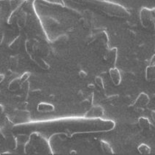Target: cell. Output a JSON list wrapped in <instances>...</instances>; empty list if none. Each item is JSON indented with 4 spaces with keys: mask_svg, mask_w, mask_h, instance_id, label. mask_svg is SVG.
Segmentation results:
<instances>
[{
    "mask_svg": "<svg viewBox=\"0 0 155 155\" xmlns=\"http://www.w3.org/2000/svg\"><path fill=\"white\" fill-rule=\"evenodd\" d=\"M154 9L143 8L140 12V19L142 25L145 28L154 27Z\"/></svg>",
    "mask_w": 155,
    "mask_h": 155,
    "instance_id": "cell-1",
    "label": "cell"
},
{
    "mask_svg": "<svg viewBox=\"0 0 155 155\" xmlns=\"http://www.w3.org/2000/svg\"><path fill=\"white\" fill-rule=\"evenodd\" d=\"M137 149L139 152L141 154L148 155L151 153V148L145 144H140L138 146Z\"/></svg>",
    "mask_w": 155,
    "mask_h": 155,
    "instance_id": "cell-9",
    "label": "cell"
},
{
    "mask_svg": "<svg viewBox=\"0 0 155 155\" xmlns=\"http://www.w3.org/2000/svg\"><path fill=\"white\" fill-rule=\"evenodd\" d=\"M2 107L1 106V105H0V112H1V111H2Z\"/></svg>",
    "mask_w": 155,
    "mask_h": 155,
    "instance_id": "cell-15",
    "label": "cell"
},
{
    "mask_svg": "<svg viewBox=\"0 0 155 155\" xmlns=\"http://www.w3.org/2000/svg\"><path fill=\"white\" fill-rule=\"evenodd\" d=\"M110 74L113 83L116 86L120 84L121 82V76L118 69L116 68H111L110 70Z\"/></svg>",
    "mask_w": 155,
    "mask_h": 155,
    "instance_id": "cell-3",
    "label": "cell"
},
{
    "mask_svg": "<svg viewBox=\"0 0 155 155\" xmlns=\"http://www.w3.org/2000/svg\"><path fill=\"white\" fill-rule=\"evenodd\" d=\"M95 82L98 87H100V88H104V82H103L102 79L101 78L99 77V76H97V77L96 78Z\"/></svg>",
    "mask_w": 155,
    "mask_h": 155,
    "instance_id": "cell-11",
    "label": "cell"
},
{
    "mask_svg": "<svg viewBox=\"0 0 155 155\" xmlns=\"http://www.w3.org/2000/svg\"><path fill=\"white\" fill-rule=\"evenodd\" d=\"M0 28H1V26H0Z\"/></svg>",
    "mask_w": 155,
    "mask_h": 155,
    "instance_id": "cell-16",
    "label": "cell"
},
{
    "mask_svg": "<svg viewBox=\"0 0 155 155\" xmlns=\"http://www.w3.org/2000/svg\"><path fill=\"white\" fill-rule=\"evenodd\" d=\"M154 65H150L147 68L146 70V78L148 81L152 82L155 80Z\"/></svg>",
    "mask_w": 155,
    "mask_h": 155,
    "instance_id": "cell-5",
    "label": "cell"
},
{
    "mask_svg": "<svg viewBox=\"0 0 155 155\" xmlns=\"http://www.w3.org/2000/svg\"><path fill=\"white\" fill-rule=\"evenodd\" d=\"M22 38L21 35L16 37L9 45V47L12 50H17L20 48L21 45Z\"/></svg>",
    "mask_w": 155,
    "mask_h": 155,
    "instance_id": "cell-6",
    "label": "cell"
},
{
    "mask_svg": "<svg viewBox=\"0 0 155 155\" xmlns=\"http://www.w3.org/2000/svg\"><path fill=\"white\" fill-rule=\"evenodd\" d=\"M104 114V110L100 106H95L92 108L86 114L87 118H100Z\"/></svg>",
    "mask_w": 155,
    "mask_h": 155,
    "instance_id": "cell-2",
    "label": "cell"
},
{
    "mask_svg": "<svg viewBox=\"0 0 155 155\" xmlns=\"http://www.w3.org/2000/svg\"><path fill=\"white\" fill-rule=\"evenodd\" d=\"M139 127L143 129H150L151 126V122L148 119L144 117H140L138 120Z\"/></svg>",
    "mask_w": 155,
    "mask_h": 155,
    "instance_id": "cell-7",
    "label": "cell"
},
{
    "mask_svg": "<svg viewBox=\"0 0 155 155\" xmlns=\"http://www.w3.org/2000/svg\"><path fill=\"white\" fill-rule=\"evenodd\" d=\"M101 147L103 152L106 154L114 153L113 150H112L111 146L107 142L104 140H101Z\"/></svg>",
    "mask_w": 155,
    "mask_h": 155,
    "instance_id": "cell-8",
    "label": "cell"
},
{
    "mask_svg": "<svg viewBox=\"0 0 155 155\" xmlns=\"http://www.w3.org/2000/svg\"><path fill=\"white\" fill-rule=\"evenodd\" d=\"M5 76L3 74H0V83L2 82V81L4 79Z\"/></svg>",
    "mask_w": 155,
    "mask_h": 155,
    "instance_id": "cell-13",
    "label": "cell"
},
{
    "mask_svg": "<svg viewBox=\"0 0 155 155\" xmlns=\"http://www.w3.org/2000/svg\"><path fill=\"white\" fill-rule=\"evenodd\" d=\"M86 74V73L85 72H84V71H81V76H82V75H83V76H82V77H85V76H87V75H84V74Z\"/></svg>",
    "mask_w": 155,
    "mask_h": 155,
    "instance_id": "cell-14",
    "label": "cell"
},
{
    "mask_svg": "<svg viewBox=\"0 0 155 155\" xmlns=\"http://www.w3.org/2000/svg\"><path fill=\"white\" fill-rule=\"evenodd\" d=\"M31 56L32 59L36 62V64L39 65L41 68L45 69L48 68V65L42 58H40L38 56L36 55V54H33V55H31Z\"/></svg>",
    "mask_w": 155,
    "mask_h": 155,
    "instance_id": "cell-10",
    "label": "cell"
},
{
    "mask_svg": "<svg viewBox=\"0 0 155 155\" xmlns=\"http://www.w3.org/2000/svg\"><path fill=\"white\" fill-rule=\"evenodd\" d=\"M150 98L146 93H142L139 94L134 103L136 105L140 106H146L149 103Z\"/></svg>",
    "mask_w": 155,
    "mask_h": 155,
    "instance_id": "cell-4",
    "label": "cell"
},
{
    "mask_svg": "<svg viewBox=\"0 0 155 155\" xmlns=\"http://www.w3.org/2000/svg\"><path fill=\"white\" fill-rule=\"evenodd\" d=\"M4 37V35L3 31H2V30L0 28V45H1V44L3 42Z\"/></svg>",
    "mask_w": 155,
    "mask_h": 155,
    "instance_id": "cell-12",
    "label": "cell"
}]
</instances>
